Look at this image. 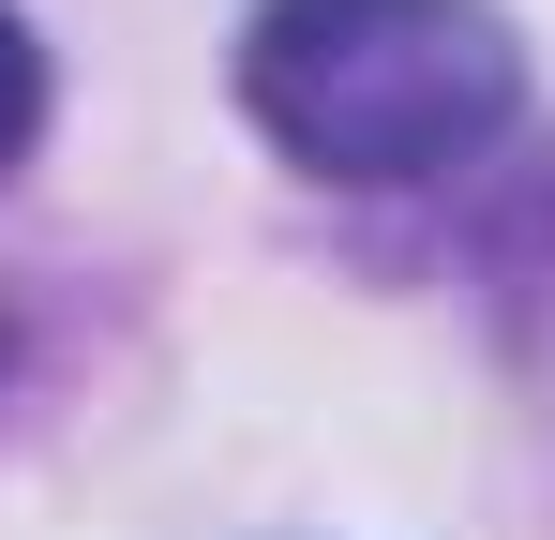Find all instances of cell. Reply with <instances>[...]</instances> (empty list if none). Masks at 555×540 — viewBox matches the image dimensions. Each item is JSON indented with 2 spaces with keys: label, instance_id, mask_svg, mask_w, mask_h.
<instances>
[{
  "label": "cell",
  "instance_id": "obj_2",
  "mask_svg": "<svg viewBox=\"0 0 555 540\" xmlns=\"http://www.w3.org/2000/svg\"><path fill=\"white\" fill-rule=\"evenodd\" d=\"M30 136H46V46H30V30H15V0H0V166H15Z\"/></svg>",
  "mask_w": 555,
  "mask_h": 540
},
{
  "label": "cell",
  "instance_id": "obj_1",
  "mask_svg": "<svg viewBox=\"0 0 555 540\" xmlns=\"http://www.w3.org/2000/svg\"><path fill=\"white\" fill-rule=\"evenodd\" d=\"M241 105L315 180H451L511 136L526 46L495 0H271L241 30Z\"/></svg>",
  "mask_w": 555,
  "mask_h": 540
}]
</instances>
